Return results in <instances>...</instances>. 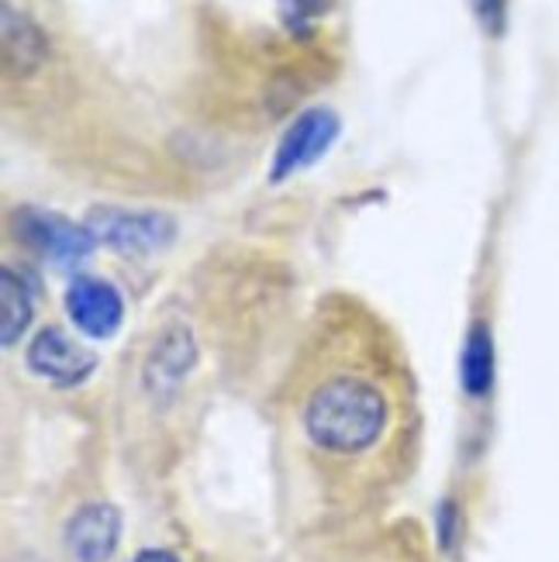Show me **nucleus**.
<instances>
[{"label":"nucleus","mask_w":559,"mask_h":562,"mask_svg":"<svg viewBox=\"0 0 559 562\" xmlns=\"http://www.w3.org/2000/svg\"><path fill=\"white\" fill-rule=\"evenodd\" d=\"M387 425L383 394L359 376H332L311 394L304 407V428L314 446L328 452L370 449Z\"/></svg>","instance_id":"f257e3e1"},{"label":"nucleus","mask_w":559,"mask_h":562,"mask_svg":"<svg viewBox=\"0 0 559 562\" xmlns=\"http://www.w3.org/2000/svg\"><path fill=\"white\" fill-rule=\"evenodd\" d=\"M338 135V117L328 111V108H311L304 111L294 125L287 128L280 149H277V159H273V169H270V180L273 183H283L287 177H294L298 169L318 162L328 145L335 142Z\"/></svg>","instance_id":"f03ea898"},{"label":"nucleus","mask_w":559,"mask_h":562,"mask_svg":"<svg viewBox=\"0 0 559 562\" xmlns=\"http://www.w3.org/2000/svg\"><path fill=\"white\" fill-rule=\"evenodd\" d=\"M18 232L24 235L29 246H35L42 256L56 259V262H80L93 249V232L66 222L56 214H42V211H21L18 214Z\"/></svg>","instance_id":"7ed1b4c3"},{"label":"nucleus","mask_w":559,"mask_h":562,"mask_svg":"<svg viewBox=\"0 0 559 562\" xmlns=\"http://www.w3.org/2000/svg\"><path fill=\"white\" fill-rule=\"evenodd\" d=\"M29 366L59 386H69V383H80L83 376L93 373L97 366V356L90 349H83L80 341H72L66 331L59 328H45L29 349Z\"/></svg>","instance_id":"20e7f679"},{"label":"nucleus","mask_w":559,"mask_h":562,"mask_svg":"<svg viewBox=\"0 0 559 562\" xmlns=\"http://www.w3.org/2000/svg\"><path fill=\"white\" fill-rule=\"evenodd\" d=\"M93 238H104L108 246L125 252L156 249L174 235V222L163 214H132V211H97L90 217Z\"/></svg>","instance_id":"39448f33"},{"label":"nucleus","mask_w":559,"mask_h":562,"mask_svg":"<svg viewBox=\"0 0 559 562\" xmlns=\"http://www.w3.org/2000/svg\"><path fill=\"white\" fill-rule=\"evenodd\" d=\"M66 311L72 317V325H77L90 338L114 335L118 325H121V314H125L118 290L111 283H104V280H93V277H80L77 283L69 286Z\"/></svg>","instance_id":"423d86ee"},{"label":"nucleus","mask_w":559,"mask_h":562,"mask_svg":"<svg viewBox=\"0 0 559 562\" xmlns=\"http://www.w3.org/2000/svg\"><path fill=\"white\" fill-rule=\"evenodd\" d=\"M121 515L111 504H87L66 525V549L80 562H104L118 549Z\"/></svg>","instance_id":"0eeeda50"},{"label":"nucleus","mask_w":559,"mask_h":562,"mask_svg":"<svg viewBox=\"0 0 559 562\" xmlns=\"http://www.w3.org/2000/svg\"><path fill=\"white\" fill-rule=\"evenodd\" d=\"M32 322V290L14 270L0 273V341L11 349Z\"/></svg>","instance_id":"6e6552de"},{"label":"nucleus","mask_w":559,"mask_h":562,"mask_svg":"<svg viewBox=\"0 0 559 562\" xmlns=\"http://www.w3.org/2000/svg\"><path fill=\"white\" fill-rule=\"evenodd\" d=\"M45 56V38L35 24L18 14L14 8H4V59L11 69H35Z\"/></svg>","instance_id":"1a4fd4ad"},{"label":"nucleus","mask_w":559,"mask_h":562,"mask_svg":"<svg viewBox=\"0 0 559 562\" xmlns=\"http://www.w3.org/2000/svg\"><path fill=\"white\" fill-rule=\"evenodd\" d=\"M491 376H494V349H491V331L477 325L467 335V349H463V386L467 394L480 397L491 390Z\"/></svg>","instance_id":"9d476101"},{"label":"nucleus","mask_w":559,"mask_h":562,"mask_svg":"<svg viewBox=\"0 0 559 562\" xmlns=\"http://www.w3.org/2000/svg\"><path fill=\"white\" fill-rule=\"evenodd\" d=\"M190 359H193V349H190V338H187V331H174L169 335L163 346L156 349V356H153V366H149V376H153V383H174V380H180L183 376V370L190 366Z\"/></svg>","instance_id":"9b49d317"},{"label":"nucleus","mask_w":559,"mask_h":562,"mask_svg":"<svg viewBox=\"0 0 559 562\" xmlns=\"http://www.w3.org/2000/svg\"><path fill=\"white\" fill-rule=\"evenodd\" d=\"M332 0H277L280 18L287 21L290 32H308L314 21L328 11Z\"/></svg>","instance_id":"f8f14e48"},{"label":"nucleus","mask_w":559,"mask_h":562,"mask_svg":"<svg viewBox=\"0 0 559 562\" xmlns=\"http://www.w3.org/2000/svg\"><path fill=\"white\" fill-rule=\"evenodd\" d=\"M480 21L488 24V32H501L504 24V0H477Z\"/></svg>","instance_id":"ddd939ff"},{"label":"nucleus","mask_w":559,"mask_h":562,"mask_svg":"<svg viewBox=\"0 0 559 562\" xmlns=\"http://www.w3.org/2000/svg\"><path fill=\"white\" fill-rule=\"evenodd\" d=\"M452 521H456L452 504H443L439 507V535H443V546H452Z\"/></svg>","instance_id":"4468645a"},{"label":"nucleus","mask_w":559,"mask_h":562,"mask_svg":"<svg viewBox=\"0 0 559 562\" xmlns=\"http://www.w3.org/2000/svg\"><path fill=\"white\" fill-rule=\"evenodd\" d=\"M132 562H180L174 552H166V549H145V552H138Z\"/></svg>","instance_id":"2eb2a0df"}]
</instances>
